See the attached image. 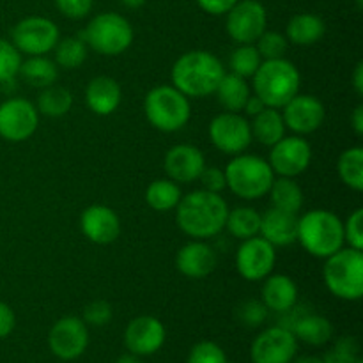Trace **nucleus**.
Segmentation results:
<instances>
[{
  "mask_svg": "<svg viewBox=\"0 0 363 363\" xmlns=\"http://www.w3.org/2000/svg\"><path fill=\"white\" fill-rule=\"evenodd\" d=\"M181 197H183V191L177 183H174L172 179H155L145 190V202L151 209L158 213H167L176 209V206L179 204Z\"/></svg>",
  "mask_w": 363,
  "mask_h": 363,
  "instance_id": "2f4dec72",
  "label": "nucleus"
},
{
  "mask_svg": "<svg viewBox=\"0 0 363 363\" xmlns=\"http://www.w3.org/2000/svg\"><path fill=\"white\" fill-rule=\"evenodd\" d=\"M144 113L152 128L163 133H174L183 130L190 121V98L174 85H158L145 94Z\"/></svg>",
  "mask_w": 363,
  "mask_h": 363,
  "instance_id": "0eeeda50",
  "label": "nucleus"
},
{
  "mask_svg": "<svg viewBox=\"0 0 363 363\" xmlns=\"http://www.w3.org/2000/svg\"><path fill=\"white\" fill-rule=\"evenodd\" d=\"M291 363H325V362L318 357H301L298 358L296 362H291Z\"/></svg>",
  "mask_w": 363,
  "mask_h": 363,
  "instance_id": "5fc2aeb1",
  "label": "nucleus"
},
{
  "mask_svg": "<svg viewBox=\"0 0 363 363\" xmlns=\"http://www.w3.org/2000/svg\"><path fill=\"white\" fill-rule=\"evenodd\" d=\"M353 87L358 96L363 94V62H358L353 71Z\"/></svg>",
  "mask_w": 363,
  "mask_h": 363,
  "instance_id": "3c124183",
  "label": "nucleus"
},
{
  "mask_svg": "<svg viewBox=\"0 0 363 363\" xmlns=\"http://www.w3.org/2000/svg\"><path fill=\"white\" fill-rule=\"evenodd\" d=\"M261 301L266 305V308L277 314L289 311L298 303V286L289 275L269 273L264 279L261 289Z\"/></svg>",
  "mask_w": 363,
  "mask_h": 363,
  "instance_id": "b1692460",
  "label": "nucleus"
},
{
  "mask_svg": "<svg viewBox=\"0 0 363 363\" xmlns=\"http://www.w3.org/2000/svg\"><path fill=\"white\" fill-rule=\"evenodd\" d=\"M71 106H73V94L69 89L53 84L41 89L35 108L46 117H62L69 112Z\"/></svg>",
  "mask_w": 363,
  "mask_h": 363,
  "instance_id": "473e14b6",
  "label": "nucleus"
},
{
  "mask_svg": "<svg viewBox=\"0 0 363 363\" xmlns=\"http://www.w3.org/2000/svg\"><path fill=\"white\" fill-rule=\"evenodd\" d=\"M227 206L220 194L208 190H194L183 195L176 206L177 227L194 240H209L225 229Z\"/></svg>",
  "mask_w": 363,
  "mask_h": 363,
  "instance_id": "f257e3e1",
  "label": "nucleus"
},
{
  "mask_svg": "<svg viewBox=\"0 0 363 363\" xmlns=\"http://www.w3.org/2000/svg\"><path fill=\"white\" fill-rule=\"evenodd\" d=\"M312 147L300 135L284 137L272 145L268 163L275 176L296 177L311 167Z\"/></svg>",
  "mask_w": 363,
  "mask_h": 363,
  "instance_id": "ddd939ff",
  "label": "nucleus"
},
{
  "mask_svg": "<svg viewBox=\"0 0 363 363\" xmlns=\"http://www.w3.org/2000/svg\"><path fill=\"white\" fill-rule=\"evenodd\" d=\"M218 259L204 240H194L181 247L176 254V268L188 279H204L215 272Z\"/></svg>",
  "mask_w": 363,
  "mask_h": 363,
  "instance_id": "412c9836",
  "label": "nucleus"
},
{
  "mask_svg": "<svg viewBox=\"0 0 363 363\" xmlns=\"http://www.w3.org/2000/svg\"><path fill=\"white\" fill-rule=\"evenodd\" d=\"M325 286L335 298L357 301L363 296V254L362 250L342 247L325 259Z\"/></svg>",
  "mask_w": 363,
  "mask_h": 363,
  "instance_id": "423d86ee",
  "label": "nucleus"
},
{
  "mask_svg": "<svg viewBox=\"0 0 363 363\" xmlns=\"http://www.w3.org/2000/svg\"><path fill=\"white\" fill-rule=\"evenodd\" d=\"M39 126V112L34 103L23 98H9L0 103V137L7 142H25Z\"/></svg>",
  "mask_w": 363,
  "mask_h": 363,
  "instance_id": "f8f14e48",
  "label": "nucleus"
},
{
  "mask_svg": "<svg viewBox=\"0 0 363 363\" xmlns=\"http://www.w3.org/2000/svg\"><path fill=\"white\" fill-rule=\"evenodd\" d=\"M80 229L92 243L110 245L121 236V218L108 206L92 204L82 213Z\"/></svg>",
  "mask_w": 363,
  "mask_h": 363,
  "instance_id": "aec40b11",
  "label": "nucleus"
},
{
  "mask_svg": "<svg viewBox=\"0 0 363 363\" xmlns=\"http://www.w3.org/2000/svg\"><path fill=\"white\" fill-rule=\"evenodd\" d=\"M252 138L262 145H275L280 138L286 137V123H284L282 112L279 108H269L266 106L264 110L252 117L250 123Z\"/></svg>",
  "mask_w": 363,
  "mask_h": 363,
  "instance_id": "bb28decb",
  "label": "nucleus"
},
{
  "mask_svg": "<svg viewBox=\"0 0 363 363\" xmlns=\"http://www.w3.org/2000/svg\"><path fill=\"white\" fill-rule=\"evenodd\" d=\"M82 38L99 55L117 57L130 48L135 32L123 14L101 13L89 21Z\"/></svg>",
  "mask_w": 363,
  "mask_h": 363,
  "instance_id": "6e6552de",
  "label": "nucleus"
},
{
  "mask_svg": "<svg viewBox=\"0 0 363 363\" xmlns=\"http://www.w3.org/2000/svg\"><path fill=\"white\" fill-rule=\"evenodd\" d=\"M266 108V105L264 103L261 101V99L257 98V96L254 94V92H252L250 94V98L247 99V103H245V106H243V112L247 113V116H250V117H254V116H257L259 112H261V110H264Z\"/></svg>",
  "mask_w": 363,
  "mask_h": 363,
  "instance_id": "09e8293b",
  "label": "nucleus"
},
{
  "mask_svg": "<svg viewBox=\"0 0 363 363\" xmlns=\"http://www.w3.org/2000/svg\"><path fill=\"white\" fill-rule=\"evenodd\" d=\"M277 262V252L272 243L261 236L241 241L236 252V269L248 282L264 280L273 272Z\"/></svg>",
  "mask_w": 363,
  "mask_h": 363,
  "instance_id": "4468645a",
  "label": "nucleus"
},
{
  "mask_svg": "<svg viewBox=\"0 0 363 363\" xmlns=\"http://www.w3.org/2000/svg\"><path fill=\"white\" fill-rule=\"evenodd\" d=\"M296 241L312 257H330L346 243L342 220L328 209H311L298 218Z\"/></svg>",
  "mask_w": 363,
  "mask_h": 363,
  "instance_id": "20e7f679",
  "label": "nucleus"
},
{
  "mask_svg": "<svg viewBox=\"0 0 363 363\" xmlns=\"http://www.w3.org/2000/svg\"><path fill=\"white\" fill-rule=\"evenodd\" d=\"M112 321V305L105 300L91 301L84 308V323L91 326H105Z\"/></svg>",
  "mask_w": 363,
  "mask_h": 363,
  "instance_id": "37998d69",
  "label": "nucleus"
},
{
  "mask_svg": "<svg viewBox=\"0 0 363 363\" xmlns=\"http://www.w3.org/2000/svg\"><path fill=\"white\" fill-rule=\"evenodd\" d=\"M121 101H123V89L116 78L101 74L92 78L87 84L85 103L96 116H112L121 106Z\"/></svg>",
  "mask_w": 363,
  "mask_h": 363,
  "instance_id": "5701e85b",
  "label": "nucleus"
},
{
  "mask_svg": "<svg viewBox=\"0 0 363 363\" xmlns=\"http://www.w3.org/2000/svg\"><path fill=\"white\" fill-rule=\"evenodd\" d=\"M254 45L262 60L282 59V57H286L287 48H289V41H287L286 35L280 34V32L268 30L262 32L261 38H259Z\"/></svg>",
  "mask_w": 363,
  "mask_h": 363,
  "instance_id": "e433bc0d",
  "label": "nucleus"
},
{
  "mask_svg": "<svg viewBox=\"0 0 363 363\" xmlns=\"http://www.w3.org/2000/svg\"><path fill=\"white\" fill-rule=\"evenodd\" d=\"M268 195L272 199V208L296 213V215L303 208V190L294 181V177L275 176Z\"/></svg>",
  "mask_w": 363,
  "mask_h": 363,
  "instance_id": "c756f323",
  "label": "nucleus"
},
{
  "mask_svg": "<svg viewBox=\"0 0 363 363\" xmlns=\"http://www.w3.org/2000/svg\"><path fill=\"white\" fill-rule=\"evenodd\" d=\"M223 172L227 188L245 201H257L268 195L275 179L268 160L247 152L233 156Z\"/></svg>",
  "mask_w": 363,
  "mask_h": 363,
  "instance_id": "39448f33",
  "label": "nucleus"
},
{
  "mask_svg": "<svg viewBox=\"0 0 363 363\" xmlns=\"http://www.w3.org/2000/svg\"><path fill=\"white\" fill-rule=\"evenodd\" d=\"M238 0H197L199 7H201L204 13L213 14V16H222L227 14L234 7Z\"/></svg>",
  "mask_w": 363,
  "mask_h": 363,
  "instance_id": "49530a36",
  "label": "nucleus"
},
{
  "mask_svg": "<svg viewBox=\"0 0 363 363\" xmlns=\"http://www.w3.org/2000/svg\"><path fill=\"white\" fill-rule=\"evenodd\" d=\"M48 346L60 360H77L89 346V330L84 319L66 315L52 326L48 333Z\"/></svg>",
  "mask_w": 363,
  "mask_h": 363,
  "instance_id": "2eb2a0df",
  "label": "nucleus"
},
{
  "mask_svg": "<svg viewBox=\"0 0 363 363\" xmlns=\"http://www.w3.org/2000/svg\"><path fill=\"white\" fill-rule=\"evenodd\" d=\"M202 184V190L213 191V194H220L222 190H225V172L218 167H204L201 177H199Z\"/></svg>",
  "mask_w": 363,
  "mask_h": 363,
  "instance_id": "a18cd8bd",
  "label": "nucleus"
},
{
  "mask_svg": "<svg viewBox=\"0 0 363 363\" xmlns=\"http://www.w3.org/2000/svg\"><path fill=\"white\" fill-rule=\"evenodd\" d=\"M216 99L220 105L225 108V112H243V106L247 99L250 98L252 87L248 84L247 78L240 77V74L227 73L223 74L222 82L218 84L215 91Z\"/></svg>",
  "mask_w": 363,
  "mask_h": 363,
  "instance_id": "cd10ccee",
  "label": "nucleus"
},
{
  "mask_svg": "<svg viewBox=\"0 0 363 363\" xmlns=\"http://www.w3.org/2000/svg\"><path fill=\"white\" fill-rule=\"evenodd\" d=\"M291 332L296 337V340H303L311 346H323L332 339L333 326L325 315H319L305 308L296 323L291 326Z\"/></svg>",
  "mask_w": 363,
  "mask_h": 363,
  "instance_id": "393cba45",
  "label": "nucleus"
},
{
  "mask_svg": "<svg viewBox=\"0 0 363 363\" xmlns=\"http://www.w3.org/2000/svg\"><path fill=\"white\" fill-rule=\"evenodd\" d=\"M165 174L177 184H190L199 181L206 167L202 151L190 144H177L167 151L163 160Z\"/></svg>",
  "mask_w": 363,
  "mask_h": 363,
  "instance_id": "6ab92c4d",
  "label": "nucleus"
},
{
  "mask_svg": "<svg viewBox=\"0 0 363 363\" xmlns=\"http://www.w3.org/2000/svg\"><path fill=\"white\" fill-rule=\"evenodd\" d=\"M298 340L287 328L272 326L255 337L250 357L254 363H291L296 357Z\"/></svg>",
  "mask_w": 363,
  "mask_h": 363,
  "instance_id": "f3484780",
  "label": "nucleus"
},
{
  "mask_svg": "<svg viewBox=\"0 0 363 363\" xmlns=\"http://www.w3.org/2000/svg\"><path fill=\"white\" fill-rule=\"evenodd\" d=\"M116 363H140V360H138L137 354L131 353V354H123V357H121Z\"/></svg>",
  "mask_w": 363,
  "mask_h": 363,
  "instance_id": "864d4df0",
  "label": "nucleus"
},
{
  "mask_svg": "<svg viewBox=\"0 0 363 363\" xmlns=\"http://www.w3.org/2000/svg\"><path fill=\"white\" fill-rule=\"evenodd\" d=\"M211 144L223 155L236 156L247 151L252 144L250 123L247 117L236 112H222L209 123L208 128Z\"/></svg>",
  "mask_w": 363,
  "mask_h": 363,
  "instance_id": "9b49d317",
  "label": "nucleus"
},
{
  "mask_svg": "<svg viewBox=\"0 0 363 363\" xmlns=\"http://www.w3.org/2000/svg\"><path fill=\"white\" fill-rule=\"evenodd\" d=\"M268 308L261 300H247L238 305L236 318L247 328H257L268 318Z\"/></svg>",
  "mask_w": 363,
  "mask_h": 363,
  "instance_id": "58836bf2",
  "label": "nucleus"
},
{
  "mask_svg": "<svg viewBox=\"0 0 363 363\" xmlns=\"http://www.w3.org/2000/svg\"><path fill=\"white\" fill-rule=\"evenodd\" d=\"M53 52H55V60L53 62L57 64V67L77 69L87 59L89 46L82 35H67V38L57 41Z\"/></svg>",
  "mask_w": 363,
  "mask_h": 363,
  "instance_id": "72a5a7b5",
  "label": "nucleus"
},
{
  "mask_svg": "<svg viewBox=\"0 0 363 363\" xmlns=\"http://www.w3.org/2000/svg\"><path fill=\"white\" fill-rule=\"evenodd\" d=\"M337 170H339V177L346 186H350L354 191L363 190V149L360 145L346 149L339 156Z\"/></svg>",
  "mask_w": 363,
  "mask_h": 363,
  "instance_id": "f704fd0d",
  "label": "nucleus"
},
{
  "mask_svg": "<svg viewBox=\"0 0 363 363\" xmlns=\"http://www.w3.org/2000/svg\"><path fill=\"white\" fill-rule=\"evenodd\" d=\"M18 74L30 87L45 89L55 84L57 77H59V67L46 55H32L28 59L21 60L20 73Z\"/></svg>",
  "mask_w": 363,
  "mask_h": 363,
  "instance_id": "c85d7f7f",
  "label": "nucleus"
},
{
  "mask_svg": "<svg viewBox=\"0 0 363 363\" xmlns=\"http://www.w3.org/2000/svg\"><path fill=\"white\" fill-rule=\"evenodd\" d=\"M225 229L229 230L230 236L236 240H250V238L259 236L261 229V213L250 206H240V208L229 209L225 220Z\"/></svg>",
  "mask_w": 363,
  "mask_h": 363,
  "instance_id": "7c9ffc66",
  "label": "nucleus"
},
{
  "mask_svg": "<svg viewBox=\"0 0 363 363\" xmlns=\"http://www.w3.org/2000/svg\"><path fill=\"white\" fill-rule=\"evenodd\" d=\"M261 62L262 59L255 45H238V48H234L229 57L230 73L240 74V77L247 78V80L254 77Z\"/></svg>",
  "mask_w": 363,
  "mask_h": 363,
  "instance_id": "c9c22d12",
  "label": "nucleus"
},
{
  "mask_svg": "<svg viewBox=\"0 0 363 363\" xmlns=\"http://www.w3.org/2000/svg\"><path fill=\"white\" fill-rule=\"evenodd\" d=\"M259 236L264 238L273 247H289L298 236V215L284 209L269 208L261 215Z\"/></svg>",
  "mask_w": 363,
  "mask_h": 363,
  "instance_id": "4be33fe9",
  "label": "nucleus"
},
{
  "mask_svg": "<svg viewBox=\"0 0 363 363\" xmlns=\"http://www.w3.org/2000/svg\"><path fill=\"white\" fill-rule=\"evenodd\" d=\"M225 74L222 60L206 50H191L174 62L170 78L172 85L186 98H206L215 94Z\"/></svg>",
  "mask_w": 363,
  "mask_h": 363,
  "instance_id": "f03ea898",
  "label": "nucleus"
},
{
  "mask_svg": "<svg viewBox=\"0 0 363 363\" xmlns=\"http://www.w3.org/2000/svg\"><path fill=\"white\" fill-rule=\"evenodd\" d=\"M325 363H363L358 358V342L353 337H344L335 344L333 351L325 357Z\"/></svg>",
  "mask_w": 363,
  "mask_h": 363,
  "instance_id": "a19ab883",
  "label": "nucleus"
},
{
  "mask_svg": "<svg viewBox=\"0 0 363 363\" xmlns=\"http://www.w3.org/2000/svg\"><path fill=\"white\" fill-rule=\"evenodd\" d=\"M21 60L23 59L16 46L7 39H0V84L11 82L20 73Z\"/></svg>",
  "mask_w": 363,
  "mask_h": 363,
  "instance_id": "4c0bfd02",
  "label": "nucleus"
},
{
  "mask_svg": "<svg viewBox=\"0 0 363 363\" xmlns=\"http://www.w3.org/2000/svg\"><path fill=\"white\" fill-rule=\"evenodd\" d=\"M326 32V25L321 16L312 13L294 14L286 27L287 41L298 46H311L321 41Z\"/></svg>",
  "mask_w": 363,
  "mask_h": 363,
  "instance_id": "a878e982",
  "label": "nucleus"
},
{
  "mask_svg": "<svg viewBox=\"0 0 363 363\" xmlns=\"http://www.w3.org/2000/svg\"><path fill=\"white\" fill-rule=\"evenodd\" d=\"M13 45L27 57L46 55L60 39L59 27L45 16H27L13 28Z\"/></svg>",
  "mask_w": 363,
  "mask_h": 363,
  "instance_id": "1a4fd4ad",
  "label": "nucleus"
},
{
  "mask_svg": "<svg viewBox=\"0 0 363 363\" xmlns=\"http://www.w3.org/2000/svg\"><path fill=\"white\" fill-rule=\"evenodd\" d=\"M145 2H147V0H121V4H123L124 7H128V9H140Z\"/></svg>",
  "mask_w": 363,
  "mask_h": 363,
  "instance_id": "603ef678",
  "label": "nucleus"
},
{
  "mask_svg": "<svg viewBox=\"0 0 363 363\" xmlns=\"http://www.w3.org/2000/svg\"><path fill=\"white\" fill-rule=\"evenodd\" d=\"M344 225V241L347 243V247L357 248V250H363V211L360 208L354 209L353 213H350V216L346 218V222H342Z\"/></svg>",
  "mask_w": 363,
  "mask_h": 363,
  "instance_id": "79ce46f5",
  "label": "nucleus"
},
{
  "mask_svg": "<svg viewBox=\"0 0 363 363\" xmlns=\"http://www.w3.org/2000/svg\"><path fill=\"white\" fill-rule=\"evenodd\" d=\"M301 74L286 57L262 60L252 77V92L269 108H282L300 92Z\"/></svg>",
  "mask_w": 363,
  "mask_h": 363,
  "instance_id": "7ed1b4c3",
  "label": "nucleus"
},
{
  "mask_svg": "<svg viewBox=\"0 0 363 363\" xmlns=\"http://www.w3.org/2000/svg\"><path fill=\"white\" fill-rule=\"evenodd\" d=\"M55 6L69 20H82L92 11L94 0H55Z\"/></svg>",
  "mask_w": 363,
  "mask_h": 363,
  "instance_id": "c03bdc74",
  "label": "nucleus"
},
{
  "mask_svg": "<svg viewBox=\"0 0 363 363\" xmlns=\"http://www.w3.org/2000/svg\"><path fill=\"white\" fill-rule=\"evenodd\" d=\"M16 325V318H14L13 308L7 303L0 301V339H6L11 335Z\"/></svg>",
  "mask_w": 363,
  "mask_h": 363,
  "instance_id": "de8ad7c7",
  "label": "nucleus"
},
{
  "mask_svg": "<svg viewBox=\"0 0 363 363\" xmlns=\"http://www.w3.org/2000/svg\"><path fill=\"white\" fill-rule=\"evenodd\" d=\"M165 326L158 318L152 315H140V318L131 319L130 325L124 332V344L130 350V353L137 357H147L155 354L162 350L165 344Z\"/></svg>",
  "mask_w": 363,
  "mask_h": 363,
  "instance_id": "a211bd4d",
  "label": "nucleus"
},
{
  "mask_svg": "<svg viewBox=\"0 0 363 363\" xmlns=\"http://www.w3.org/2000/svg\"><path fill=\"white\" fill-rule=\"evenodd\" d=\"M225 16L227 34L236 45H254L268 25V13L259 0H238Z\"/></svg>",
  "mask_w": 363,
  "mask_h": 363,
  "instance_id": "9d476101",
  "label": "nucleus"
},
{
  "mask_svg": "<svg viewBox=\"0 0 363 363\" xmlns=\"http://www.w3.org/2000/svg\"><path fill=\"white\" fill-rule=\"evenodd\" d=\"M282 117L286 123V130L293 131V135H311L323 126L326 117L325 105L321 99L312 94H300L298 92L293 99L282 106Z\"/></svg>",
  "mask_w": 363,
  "mask_h": 363,
  "instance_id": "dca6fc26",
  "label": "nucleus"
},
{
  "mask_svg": "<svg viewBox=\"0 0 363 363\" xmlns=\"http://www.w3.org/2000/svg\"><path fill=\"white\" fill-rule=\"evenodd\" d=\"M351 128L358 137L363 135V105H358L351 113Z\"/></svg>",
  "mask_w": 363,
  "mask_h": 363,
  "instance_id": "8fccbe9b",
  "label": "nucleus"
},
{
  "mask_svg": "<svg viewBox=\"0 0 363 363\" xmlns=\"http://www.w3.org/2000/svg\"><path fill=\"white\" fill-rule=\"evenodd\" d=\"M188 363H229L222 347L215 342H199L191 347Z\"/></svg>",
  "mask_w": 363,
  "mask_h": 363,
  "instance_id": "ea45409f",
  "label": "nucleus"
}]
</instances>
